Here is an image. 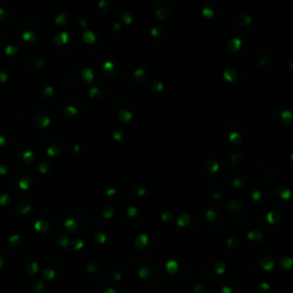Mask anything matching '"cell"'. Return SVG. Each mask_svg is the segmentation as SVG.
<instances>
[{"label":"cell","mask_w":293,"mask_h":293,"mask_svg":"<svg viewBox=\"0 0 293 293\" xmlns=\"http://www.w3.org/2000/svg\"><path fill=\"white\" fill-rule=\"evenodd\" d=\"M189 222H190L189 215H188L187 213H183V214L180 215V218L178 220V226H179V227H184V226H187Z\"/></svg>","instance_id":"9c48e42d"},{"label":"cell","mask_w":293,"mask_h":293,"mask_svg":"<svg viewBox=\"0 0 293 293\" xmlns=\"http://www.w3.org/2000/svg\"><path fill=\"white\" fill-rule=\"evenodd\" d=\"M136 194H137V196H143V195L146 194V189H144L143 187H141V188L137 189V192H136Z\"/></svg>","instance_id":"b9f144b4"},{"label":"cell","mask_w":293,"mask_h":293,"mask_svg":"<svg viewBox=\"0 0 293 293\" xmlns=\"http://www.w3.org/2000/svg\"><path fill=\"white\" fill-rule=\"evenodd\" d=\"M156 15L159 19H164L168 15V12L165 8H158V9H156Z\"/></svg>","instance_id":"ac0fdd59"},{"label":"cell","mask_w":293,"mask_h":293,"mask_svg":"<svg viewBox=\"0 0 293 293\" xmlns=\"http://www.w3.org/2000/svg\"><path fill=\"white\" fill-rule=\"evenodd\" d=\"M113 29H115L116 31H118V30L120 29V24H119V23H115V24H113Z\"/></svg>","instance_id":"7dc6e473"},{"label":"cell","mask_w":293,"mask_h":293,"mask_svg":"<svg viewBox=\"0 0 293 293\" xmlns=\"http://www.w3.org/2000/svg\"><path fill=\"white\" fill-rule=\"evenodd\" d=\"M213 197H214L215 199H221V198H222V196L220 195L219 192H214V194H213Z\"/></svg>","instance_id":"f6af8a7d"},{"label":"cell","mask_w":293,"mask_h":293,"mask_svg":"<svg viewBox=\"0 0 293 293\" xmlns=\"http://www.w3.org/2000/svg\"><path fill=\"white\" fill-rule=\"evenodd\" d=\"M152 87H153V90H156L157 92H162L163 91V88H164V85H163V83H162V81L156 80V81H153Z\"/></svg>","instance_id":"484cf974"},{"label":"cell","mask_w":293,"mask_h":293,"mask_svg":"<svg viewBox=\"0 0 293 293\" xmlns=\"http://www.w3.org/2000/svg\"><path fill=\"white\" fill-rule=\"evenodd\" d=\"M251 21H252V17H251L250 15H246V16L244 17V21H243V25H247V24H250V23H251Z\"/></svg>","instance_id":"ab89813d"},{"label":"cell","mask_w":293,"mask_h":293,"mask_svg":"<svg viewBox=\"0 0 293 293\" xmlns=\"http://www.w3.org/2000/svg\"><path fill=\"white\" fill-rule=\"evenodd\" d=\"M127 214L131 218H134L135 215H137V208L135 206H131L127 208Z\"/></svg>","instance_id":"83f0119b"},{"label":"cell","mask_w":293,"mask_h":293,"mask_svg":"<svg viewBox=\"0 0 293 293\" xmlns=\"http://www.w3.org/2000/svg\"><path fill=\"white\" fill-rule=\"evenodd\" d=\"M64 113H65L67 117L71 118V117L76 116V115L78 113V110H77V108L72 107V106H68V107L65 108V110H64Z\"/></svg>","instance_id":"7c38bea8"},{"label":"cell","mask_w":293,"mask_h":293,"mask_svg":"<svg viewBox=\"0 0 293 293\" xmlns=\"http://www.w3.org/2000/svg\"><path fill=\"white\" fill-rule=\"evenodd\" d=\"M278 194H279V196H281L283 199H289L290 196H291V191H290L289 189H281Z\"/></svg>","instance_id":"ffe728a7"},{"label":"cell","mask_w":293,"mask_h":293,"mask_svg":"<svg viewBox=\"0 0 293 293\" xmlns=\"http://www.w3.org/2000/svg\"><path fill=\"white\" fill-rule=\"evenodd\" d=\"M237 158H238V155H237V153L233 155V157H231V162H233V163H236V162H237Z\"/></svg>","instance_id":"bcb514c9"},{"label":"cell","mask_w":293,"mask_h":293,"mask_svg":"<svg viewBox=\"0 0 293 293\" xmlns=\"http://www.w3.org/2000/svg\"><path fill=\"white\" fill-rule=\"evenodd\" d=\"M83 39L85 40V42L87 44H94L96 41V36L95 33L91 31V30H85L83 33Z\"/></svg>","instance_id":"7a4b0ae2"},{"label":"cell","mask_w":293,"mask_h":293,"mask_svg":"<svg viewBox=\"0 0 293 293\" xmlns=\"http://www.w3.org/2000/svg\"><path fill=\"white\" fill-rule=\"evenodd\" d=\"M79 23H80V25H81L83 28H86V22H85L84 19H80V21H79Z\"/></svg>","instance_id":"681fc988"},{"label":"cell","mask_w":293,"mask_h":293,"mask_svg":"<svg viewBox=\"0 0 293 293\" xmlns=\"http://www.w3.org/2000/svg\"><path fill=\"white\" fill-rule=\"evenodd\" d=\"M242 44H243V41H242L240 39H238V38H233V39L228 42V48H229L230 51H237V49H239V48L242 47Z\"/></svg>","instance_id":"277c9868"},{"label":"cell","mask_w":293,"mask_h":293,"mask_svg":"<svg viewBox=\"0 0 293 293\" xmlns=\"http://www.w3.org/2000/svg\"><path fill=\"white\" fill-rule=\"evenodd\" d=\"M119 118H120V120L122 122H131L132 119H133V113L131 112V111H128V110H122L120 112H119Z\"/></svg>","instance_id":"8992f818"},{"label":"cell","mask_w":293,"mask_h":293,"mask_svg":"<svg viewBox=\"0 0 293 293\" xmlns=\"http://www.w3.org/2000/svg\"><path fill=\"white\" fill-rule=\"evenodd\" d=\"M95 237H96V240L100 242V243H103V242L106 240V236H104L103 234H97Z\"/></svg>","instance_id":"f35d334b"},{"label":"cell","mask_w":293,"mask_h":293,"mask_svg":"<svg viewBox=\"0 0 293 293\" xmlns=\"http://www.w3.org/2000/svg\"><path fill=\"white\" fill-rule=\"evenodd\" d=\"M247 237L250 238V239H258V240H260L262 238V235L259 231H251V233H249Z\"/></svg>","instance_id":"d4e9b609"},{"label":"cell","mask_w":293,"mask_h":293,"mask_svg":"<svg viewBox=\"0 0 293 293\" xmlns=\"http://www.w3.org/2000/svg\"><path fill=\"white\" fill-rule=\"evenodd\" d=\"M134 76L137 78V79H143L144 78V76H146V70L144 69H136L135 71H134Z\"/></svg>","instance_id":"603a6c76"},{"label":"cell","mask_w":293,"mask_h":293,"mask_svg":"<svg viewBox=\"0 0 293 293\" xmlns=\"http://www.w3.org/2000/svg\"><path fill=\"white\" fill-rule=\"evenodd\" d=\"M64 226H65V228L69 231H72V230H74L77 228V222H76V220L73 219H68L64 222Z\"/></svg>","instance_id":"5bb4252c"},{"label":"cell","mask_w":293,"mask_h":293,"mask_svg":"<svg viewBox=\"0 0 293 293\" xmlns=\"http://www.w3.org/2000/svg\"><path fill=\"white\" fill-rule=\"evenodd\" d=\"M267 221L269 222V223H276L278 220H279V217H278V214L277 213H275L273 211H270V212H268L267 213Z\"/></svg>","instance_id":"30bf717a"},{"label":"cell","mask_w":293,"mask_h":293,"mask_svg":"<svg viewBox=\"0 0 293 293\" xmlns=\"http://www.w3.org/2000/svg\"><path fill=\"white\" fill-rule=\"evenodd\" d=\"M229 141L233 142V143H237V142H239V141H240V134L237 133V132L231 133V134L229 135Z\"/></svg>","instance_id":"d6986e66"},{"label":"cell","mask_w":293,"mask_h":293,"mask_svg":"<svg viewBox=\"0 0 293 293\" xmlns=\"http://www.w3.org/2000/svg\"><path fill=\"white\" fill-rule=\"evenodd\" d=\"M73 150H74V152H79V150H80V146H78V144H76V146H73Z\"/></svg>","instance_id":"f907efd6"},{"label":"cell","mask_w":293,"mask_h":293,"mask_svg":"<svg viewBox=\"0 0 293 293\" xmlns=\"http://www.w3.org/2000/svg\"><path fill=\"white\" fill-rule=\"evenodd\" d=\"M122 18H123V21L126 23V24H129V23H132V21H133V17H132V15L128 13V12H124L123 13V15H122Z\"/></svg>","instance_id":"cb8c5ba5"},{"label":"cell","mask_w":293,"mask_h":293,"mask_svg":"<svg viewBox=\"0 0 293 293\" xmlns=\"http://www.w3.org/2000/svg\"><path fill=\"white\" fill-rule=\"evenodd\" d=\"M223 77H224V79H226L227 81L231 83V81H234V80L236 79L237 73H236V71H235L234 69L229 68V69H226V70L223 71Z\"/></svg>","instance_id":"3957f363"},{"label":"cell","mask_w":293,"mask_h":293,"mask_svg":"<svg viewBox=\"0 0 293 293\" xmlns=\"http://www.w3.org/2000/svg\"><path fill=\"white\" fill-rule=\"evenodd\" d=\"M160 35V30H159V28L158 26H153L152 29H151V36L152 37H158Z\"/></svg>","instance_id":"d590c367"},{"label":"cell","mask_w":293,"mask_h":293,"mask_svg":"<svg viewBox=\"0 0 293 293\" xmlns=\"http://www.w3.org/2000/svg\"><path fill=\"white\" fill-rule=\"evenodd\" d=\"M23 39H24V40H29V41H32V40H35V35H33L32 32L28 31V32H25V33L23 35Z\"/></svg>","instance_id":"f546056e"},{"label":"cell","mask_w":293,"mask_h":293,"mask_svg":"<svg viewBox=\"0 0 293 293\" xmlns=\"http://www.w3.org/2000/svg\"><path fill=\"white\" fill-rule=\"evenodd\" d=\"M81 77L87 81V83H92L93 78H94V71L92 70L91 68H85L81 72Z\"/></svg>","instance_id":"5b68a950"},{"label":"cell","mask_w":293,"mask_h":293,"mask_svg":"<svg viewBox=\"0 0 293 293\" xmlns=\"http://www.w3.org/2000/svg\"><path fill=\"white\" fill-rule=\"evenodd\" d=\"M228 207L233 211V212H238V211H240L242 210V204H240V201H231L228 203Z\"/></svg>","instance_id":"52a82bcc"},{"label":"cell","mask_w":293,"mask_h":293,"mask_svg":"<svg viewBox=\"0 0 293 293\" xmlns=\"http://www.w3.org/2000/svg\"><path fill=\"white\" fill-rule=\"evenodd\" d=\"M207 167H208V169L212 172V173H215V172H218L220 168V165L218 162H215V160H208L207 162Z\"/></svg>","instance_id":"8fae6325"},{"label":"cell","mask_w":293,"mask_h":293,"mask_svg":"<svg viewBox=\"0 0 293 293\" xmlns=\"http://www.w3.org/2000/svg\"><path fill=\"white\" fill-rule=\"evenodd\" d=\"M58 152V149H57V146H48L47 148V153L51 156V157H53V156H55L56 153Z\"/></svg>","instance_id":"4316f807"},{"label":"cell","mask_w":293,"mask_h":293,"mask_svg":"<svg viewBox=\"0 0 293 293\" xmlns=\"http://www.w3.org/2000/svg\"><path fill=\"white\" fill-rule=\"evenodd\" d=\"M281 117H282L283 122H285L286 124H290L292 120V112L290 110H283L281 113Z\"/></svg>","instance_id":"ba28073f"},{"label":"cell","mask_w":293,"mask_h":293,"mask_svg":"<svg viewBox=\"0 0 293 293\" xmlns=\"http://www.w3.org/2000/svg\"><path fill=\"white\" fill-rule=\"evenodd\" d=\"M102 215H103L106 219H110V218L113 215V208L110 207V206H106L104 210L102 211Z\"/></svg>","instance_id":"2e32d148"},{"label":"cell","mask_w":293,"mask_h":293,"mask_svg":"<svg viewBox=\"0 0 293 293\" xmlns=\"http://www.w3.org/2000/svg\"><path fill=\"white\" fill-rule=\"evenodd\" d=\"M107 195H108V196H113V195H116V190H115V189H108V190H107Z\"/></svg>","instance_id":"ee69618b"},{"label":"cell","mask_w":293,"mask_h":293,"mask_svg":"<svg viewBox=\"0 0 293 293\" xmlns=\"http://www.w3.org/2000/svg\"><path fill=\"white\" fill-rule=\"evenodd\" d=\"M65 22H67V15H64V14H60V15H57V17L55 18V23L58 24V25H62Z\"/></svg>","instance_id":"7402d4cb"},{"label":"cell","mask_w":293,"mask_h":293,"mask_svg":"<svg viewBox=\"0 0 293 293\" xmlns=\"http://www.w3.org/2000/svg\"><path fill=\"white\" fill-rule=\"evenodd\" d=\"M69 40V33L68 32H61L60 35H56L54 37V42L57 46H62L67 44Z\"/></svg>","instance_id":"6da1fadb"},{"label":"cell","mask_w":293,"mask_h":293,"mask_svg":"<svg viewBox=\"0 0 293 293\" xmlns=\"http://www.w3.org/2000/svg\"><path fill=\"white\" fill-rule=\"evenodd\" d=\"M201 15L205 18H212L214 16V12H213V9H211L208 7H205L201 9Z\"/></svg>","instance_id":"9a60e30c"},{"label":"cell","mask_w":293,"mask_h":293,"mask_svg":"<svg viewBox=\"0 0 293 293\" xmlns=\"http://www.w3.org/2000/svg\"><path fill=\"white\" fill-rule=\"evenodd\" d=\"M19 185H21V188H23V189H28V188L30 187V180H29L28 178H23V179L21 180V182H19Z\"/></svg>","instance_id":"f1b7e54d"},{"label":"cell","mask_w":293,"mask_h":293,"mask_svg":"<svg viewBox=\"0 0 293 293\" xmlns=\"http://www.w3.org/2000/svg\"><path fill=\"white\" fill-rule=\"evenodd\" d=\"M100 95V90L97 88V87H93L91 88V91H90V96L91 97H96V96H99Z\"/></svg>","instance_id":"d6a6232c"},{"label":"cell","mask_w":293,"mask_h":293,"mask_svg":"<svg viewBox=\"0 0 293 293\" xmlns=\"http://www.w3.org/2000/svg\"><path fill=\"white\" fill-rule=\"evenodd\" d=\"M107 5H108V2H107V1H104V0H101V1L99 2V7H100L101 9L106 8V7H107Z\"/></svg>","instance_id":"7bdbcfd3"},{"label":"cell","mask_w":293,"mask_h":293,"mask_svg":"<svg viewBox=\"0 0 293 293\" xmlns=\"http://www.w3.org/2000/svg\"><path fill=\"white\" fill-rule=\"evenodd\" d=\"M39 171L42 173V174H45L47 171H48V166L46 164H41L40 166H39Z\"/></svg>","instance_id":"74e56055"},{"label":"cell","mask_w":293,"mask_h":293,"mask_svg":"<svg viewBox=\"0 0 293 293\" xmlns=\"http://www.w3.org/2000/svg\"><path fill=\"white\" fill-rule=\"evenodd\" d=\"M23 158H24V159L29 163V162H31V160H32V158H33V153H32L31 151H26V152H24Z\"/></svg>","instance_id":"1f68e13d"},{"label":"cell","mask_w":293,"mask_h":293,"mask_svg":"<svg viewBox=\"0 0 293 293\" xmlns=\"http://www.w3.org/2000/svg\"><path fill=\"white\" fill-rule=\"evenodd\" d=\"M83 245H84V243H83V242H77V244H76V249H80Z\"/></svg>","instance_id":"c3c4849f"},{"label":"cell","mask_w":293,"mask_h":293,"mask_svg":"<svg viewBox=\"0 0 293 293\" xmlns=\"http://www.w3.org/2000/svg\"><path fill=\"white\" fill-rule=\"evenodd\" d=\"M113 69H115V64H113L111 61H107V62H104V64H103V70H104L106 72L111 73L112 71H113Z\"/></svg>","instance_id":"e0dca14e"},{"label":"cell","mask_w":293,"mask_h":293,"mask_svg":"<svg viewBox=\"0 0 293 293\" xmlns=\"http://www.w3.org/2000/svg\"><path fill=\"white\" fill-rule=\"evenodd\" d=\"M53 92H54V88L51 87V86H48V87L45 88V92H44V93H45V95H52Z\"/></svg>","instance_id":"60d3db41"},{"label":"cell","mask_w":293,"mask_h":293,"mask_svg":"<svg viewBox=\"0 0 293 293\" xmlns=\"http://www.w3.org/2000/svg\"><path fill=\"white\" fill-rule=\"evenodd\" d=\"M146 243H148V236L144 235V234L140 235L139 237L136 238V245L139 247H143L144 245H146Z\"/></svg>","instance_id":"4fadbf2b"},{"label":"cell","mask_w":293,"mask_h":293,"mask_svg":"<svg viewBox=\"0 0 293 293\" xmlns=\"http://www.w3.org/2000/svg\"><path fill=\"white\" fill-rule=\"evenodd\" d=\"M205 218L207 220H210V221H212V220H214L217 218V212L214 210H208L205 213Z\"/></svg>","instance_id":"44dd1931"},{"label":"cell","mask_w":293,"mask_h":293,"mask_svg":"<svg viewBox=\"0 0 293 293\" xmlns=\"http://www.w3.org/2000/svg\"><path fill=\"white\" fill-rule=\"evenodd\" d=\"M123 137H124V135H123V133H122V132L116 131V132L113 133V139H115L116 141H122V140H123Z\"/></svg>","instance_id":"836d02e7"},{"label":"cell","mask_w":293,"mask_h":293,"mask_svg":"<svg viewBox=\"0 0 293 293\" xmlns=\"http://www.w3.org/2000/svg\"><path fill=\"white\" fill-rule=\"evenodd\" d=\"M233 184H234V187H236V188H240V187L243 185L242 179H240V178H235L234 181H233Z\"/></svg>","instance_id":"8d00e7d4"},{"label":"cell","mask_w":293,"mask_h":293,"mask_svg":"<svg viewBox=\"0 0 293 293\" xmlns=\"http://www.w3.org/2000/svg\"><path fill=\"white\" fill-rule=\"evenodd\" d=\"M162 219L166 221V222H168V221H171L172 220V214H171V212H168V211H165L164 213L162 214Z\"/></svg>","instance_id":"4dcf8cb0"},{"label":"cell","mask_w":293,"mask_h":293,"mask_svg":"<svg viewBox=\"0 0 293 293\" xmlns=\"http://www.w3.org/2000/svg\"><path fill=\"white\" fill-rule=\"evenodd\" d=\"M260 198H261V192L259 190H256V191L252 192V199L254 201H258Z\"/></svg>","instance_id":"e575fe53"}]
</instances>
